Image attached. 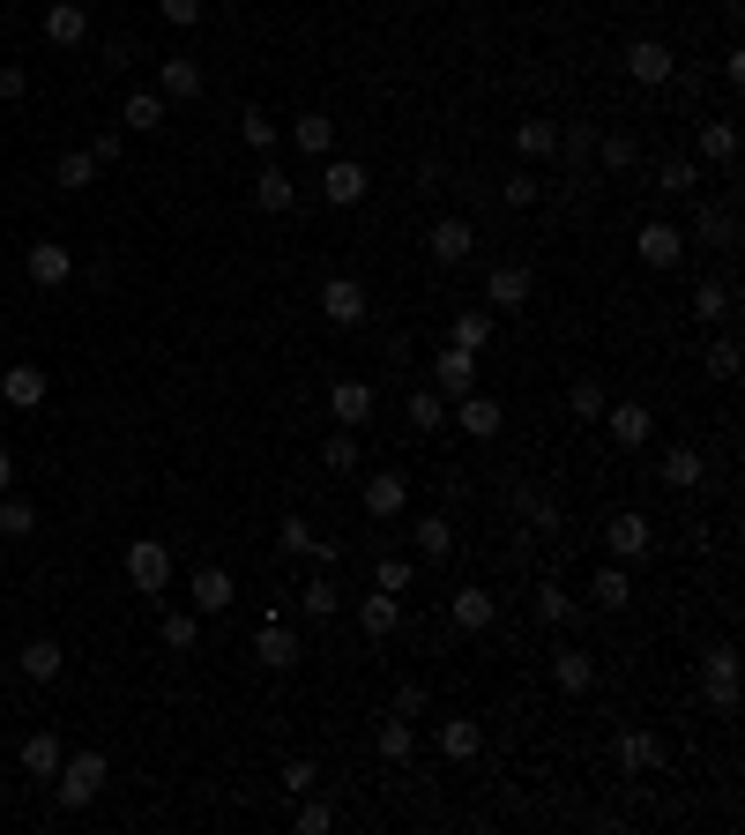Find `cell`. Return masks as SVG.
I'll list each match as a JSON object with an SVG mask.
<instances>
[{"instance_id": "1", "label": "cell", "mask_w": 745, "mask_h": 835, "mask_svg": "<svg viewBox=\"0 0 745 835\" xmlns=\"http://www.w3.org/2000/svg\"><path fill=\"white\" fill-rule=\"evenodd\" d=\"M52 791H60V805H68V813H83L90 798L105 791V753H68V761H60V776H52Z\"/></svg>"}, {"instance_id": "2", "label": "cell", "mask_w": 745, "mask_h": 835, "mask_svg": "<svg viewBox=\"0 0 745 835\" xmlns=\"http://www.w3.org/2000/svg\"><path fill=\"white\" fill-rule=\"evenodd\" d=\"M127 583L142 589V597H165V589H172V552H165V538H134V544H127Z\"/></svg>"}, {"instance_id": "3", "label": "cell", "mask_w": 745, "mask_h": 835, "mask_svg": "<svg viewBox=\"0 0 745 835\" xmlns=\"http://www.w3.org/2000/svg\"><path fill=\"white\" fill-rule=\"evenodd\" d=\"M372 195V172L358 165V157H329V165H321V202L329 209H358Z\"/></svg>"}, {"instance_id": "4", "label": "cell", "mask_w": 745, "mask_h": 835, "mask_svg": "<svg viewBox=\"0 0 745 835\" xmlns=\"http://www.w3.org/2000/svg\"><path fill=\"white\" fill-rule=\"evenodd\" d=\"M626 75L649 83V90H663L671 75H678V60H671V45H663V38H634V45H626Z\"/></svg>"}, {"instance_id": "5", "label": "cell", "mask_w": 745, "mask_h": 835, "mask_svg": "<svg viewBox=\"0 0 745 835\" xmlns=\"http://www.w3.org/2000/svg\"><path fill=\"white\" fill-rule=\"evenodd\" d=\"M23 269H31V284H38V292H60V284L75 277V254L60 247V239H38V247L23 254Z\"/></svg>"}, {"instance_id": "6", "label": "cell", "mask_w": 745, "mask_h": 835, "mask_svg": "<svg viewBox=\"0 0 745 835\" xmlns=\"http://www.w3.org/2000/svg\"><path fill=\"white\" fill-rule=\"evenodd\" d=\"M485 306H493V314H522V306H530V269H522V261H499L493 277H485Z\"/></svg>"}, {"instance_id": "7", "label": "cell", "mask_w": 745, "mask_h": 835, "mask_svg": "<svg viewBox=\"0 0 745 835\" xmlns=\"http://www.w3.org/2000/svg\"><path fill=\"white\" fill-rule=\"evenodd\" d=\"M321 314H329L335 329H358V321H366V284H358V277H329V284H321Z\"/></svg>"}, {"instance_id": "8", "label": "cell", "mask_w": 745, "mask_h": 835, "mask_svg": "<svg viewBox=\"0 0 745 835\" xmlns=\"http://www.w3.org/2000/svg\"><path fill=\"white\" fill-rule=\"evenodd\" d=\"M470 247H477L470 216H440V224H433V239H425V254H433L440 269H462V261H470Z\"/></svg>"}, {"instance_id": "9", "label": "cell", "mask_w": 745, "mask_h": 835, "mask_svg": "<svg viewBox=\"0 0 745 835\" xmlns=\"http://www.w3.org/2000/svg\"><path fill=\"white\" fill-rule=\"evenodd\" d=\"M604 544H612V560H649V544H657V530H649V515H612L604 522Z\"/></svg>"}, {"instance_id": "10", "label": "cell", "mask_w": 745, "mask_h": 835, "mask_svg": "<svg viewBox=\"0 0 745 835\" xmlns=\"http://www.w3.org/2000/svg\"><path fill=\"white\" fill-rule=\"evenodd\" d=\"M433 388H440V396H470V388H477V351L448 343V351L433 358Z\"/></svg>"}, {"instance_id": "11", "label": "cell", "mask_w": 745, "mask_h": 835, "mask_svg": "<svg viewBox=\"0 0 745 835\" xmlns=\"http://www.w3.org/2000/svg\"><path fill=\"white\" fill-rule=\"evenodd\" d=\"M90 38V15L75 0H45V45H60V52H75Z\"/></svg>"}, {"instance_id": "12", "label": "cell", "mask_w": 745, "mask_h": 835, "mask_svg": "<svg viewBox=\"0 0 745 835\" xmlns=\"http://www.w3.org/2000/svg\"><path fill=\"white\" fill-rule=\"evenodd\" d=\"M403 501H411V478H403V470L366 478V515H372V522H395V515H403Z\"/></svg>"}, {"instance_id": "13", "label": "cell", "mask_w": 745, "mask_h": 835, "mask_svg": "<svg viewBox=\"0 0 745 835\" xmlns=\"http://www.w3.org/2000/svg\"><path fill=\"white\" fill-rule=\"evenodd\" d=\"M157 97H172V105H194V97H202V68H194L187 52L157 60Z\"/></svg>"}, {"instance_id": "14", "label": "cell", "mask_w": 745, "mask_h": 835, "mask_svg": "<svg viewBox=\"0 0 745 835\" xmlns=\"http://www.w3.org/2000/svg\"><path fill=\"white\" fill-rule=\"evenodd\" d=\"M253 657H261V665H269V671H291V665H298V657H306V649H298V634H291V626H284V612H276V620H269V626H261V634H253Z\"/></svg>"}, {"instance_id": "15", "label": "cell", "mask_w": 745, "mask_h": 835, "mask_svg": "<svg viewBox=\"0 0 745 835\" xmlns=\"http://www.w3.org/2000/svg\"><path fill=\"white\" fill-rule=\"evenodd\" d=\"M604 433H612L619 448H641V440L657 433V418H649V403H604Z\"/></svg>"}, {"instance_id": "16", "label": "cell", "mask_w": 745, "mask_h": 835, "mask_svg": "<svg viewBox=\"0 0 745 835\" xmlns=\"http://www.w3.org/2000/svg\"><path fill=\"white\" fill-rule=\"evenodd\" d=\"M678 254H686V232L663 224V216H649V224H641V261H649V269H678Z\"/></svg>"}, {"instance_id": "17", "label": "cell", "mask_w": 745, "mask_h": 835, "mask_svg": "<svg viewBox=\"0 0 745 835\" xmlns=\"http://www.w3.org/2000/svg\"><path fill=\"white\" fill-rule=\"evenodd\" d=\"M253 209H261V216H291V209H298V187L284 179V165L253 172Z\"/></svg>"}, {"instance_id": "18", "label": "cell", "mask_w": 745, "mask_h": 835, "mask_svg": "<svg viewBox=\"0 0 745 835\" xmlns=\"http://www.w3.org/2000/svg\"><path fill=\"white\" fill-rule=\"evenodd\" d=\"M358 626H366L372 642H380V634H395V626H403V597H395V589H372V597H358Z\"/></svg>"}, {"instance_id": "19", "label": "cell", "mask_w": 745, "mask_h": 835, "mask_svg": "<svg viewBox=\"0 0 745 835\" xmlns=\"http://www.w3.org/2000/svg\"><path fill=\"white\" fill-rule=\"evenodd\" d=\"M456 425L470 433V440H493V433H499V403L470 388V396H456Z\"/></svg>"}, {"instance_id": "20", "label": "cell", "mask_w": 745, "mask_h": 835, "mask_svg": "<svg viewBox=\"0 0 745 835\" xmlns=\"http://www.w3.org/2000/svg\"><path fill=\"white\" fill-rule=\"evenodd\" d=\"M0 396H8L15 411H38L45 403V366H8V374H0Z\"/></svg>"}, {"instance_id": "21", "label": "cell", "mask_w": 745, "mask_h": 835, "mask_svg": "<svg viewBox=\"0 0 745 835\" xmlns=\"http://www.w3.org/2000/svg\"><path fill=\"white\" fill-rule=\"evenodd\" d=\"M619 768H626V776H657L663 746L649 739V731H619Z\"/></svg>"}, {"instance_id": "22", "label": "cell", "mask_w": 745, "mask_h": 835, "mask_svg": "<svg viewBox=\"0 0 745 835\" xmlns=\"http://www.w3.org/2000/svg\"><path fill=\"white\" fill-rule=\"evenodd\" d=\"M493 597H485V589H456V604H448V620L462 626V634H485V626H493Z\"/></svg>"}, {"instance_id": "23", "label": "cell", "mask_w": 745, "mask_h": 835, "mask_svg": "<svg viewBox=\"0 0 745 835\" xmlns=\"http://www.w3.org/2000/svg\"><path fill=\"white\" fill-rule=\"evenodd\" d=\"M477 746H485L477 716H448V724H440V753H448V761H477Z\"/></svg>"}, {"instance_id": "24", "label": "cell", "mask_w": 745, "mask_h": 835, "mask_svg": "<svg viewBox=\"0 0 745 835\" xmlns=\"http://www.w3.org/2000/svg\"><path fill=\"white\" fill-rule=\"evenodd\" d=\"M708 709H738V671H731V649H716L708 657Z\"/></svg>"}, {"instance_id": "25", "label": "cell", "mask_w": 745, "mask_h": 835, "mask_svg": "<svg viewBox=\"0 0 745 835\" xmlns=\"http://www.w3.org/2000/svg\"><path fill=\"white\" fill-rule=\"evenodd\" d=\"M329 411L343 418V425H366V418H372V388H366V380H335V388H329Z\"/></svg>"}, {"instance_id": "26", "label": "cell", "mask_w": 745, "mask_h": 835, "mask_svg": "<svg viewBox=\"0 0 745 835\" xmlns=\"http://www.w3.org/2000/svg\"><path fill=\"white\" fill-rule=\"evenodd\" d=\"M232 597H239V583H232L224 567H202V575H194V612H232Z\"/></svg>"}, {"instance_id": "27", "label": "cell", "mask_w": 745, "mask_h": 835, "mask_svg": "<svg viewBox=\"0 0 745 835\" xmlns=\"http://www.w3.org/2000/svg\"><path fill=\"white\" fill-rule=\"evenodd\" d=\"M701 478H708L701 448H671V456H663V485H671V493H694Z\"/></svg>"}, {"instance_id": "28", "label": "cell", "mask_w": 745, "mask_h": 835, "mask_svg": "<svg viewBox=\"0 0 745 835\" xmlns=\"http://www.w3.org/2000/svg\"><path fill=\"white\" fill-rule=\"evenodd\" d=\"M552 679H559L567 694H589V686H596V657H581V649H559V657H552Z\"/></svg>"}, {"instance_id": "29", "label": "cell", "mask_w": 745, "mask_h": 835, "mask_svg": "<svg viewBox=\"0 0 745 835\" xmlns=\"http://www.w3.org/2000/svg\"><path fill=\"white\" fill-rule=\"evenodd\" d=\"M60 761H68V746H60L52 731H31V739H23V768H31V776H60Z\"/></svg>"}, {"instance_id": "30", "label": "cell", "mask_w": 745, "mask_h": 835, "mask_svg": "<svg viewBox=\"0 0 745 835\" xmlns=\"http://www.w3.org/2000/svg\"><path fill=\"white\" fill-rule=\"evenodd\" d=\"M120 120L134 127V134H157V127H165V97H157V90H134L120 105Z\"/></svg>"}, {"instance_id": "31", "label": "cell", "mask_w": 745, "mask_h": 835, "mask_svg": "<svg viewBox=\"0 0 745 835\" xmlns=\"http://www.w3.org/2000/svg\"><path fill=\"white\" fill-rule=\"evenodd\" d=\"M515 150H522V157H559V127L552 120H515Z\"/></svg>"}, {"instance_id": "32", "label": "cell", "mask_w": 745, "mask_h": 835, "mask_svg": "<svg viewBox=\"0 0 745 835\" xmlns=\"http://www.w3.org/2000/svg\"><path fill=\"white\" fill-rule=\"evenodd\" d=\"M15 665H23V679H60V665H68V649H60V642H31V649H23V657H15Z\"/></svg>"}, {"instance_id": "33", "label": "cell", "mask_w": 745, "mask_h": 835, "mask_svg": "<svg viewBox=\"0 0 745 835\" xmlns=\"http://www.w3.org/2000/svg\"><path fill=\"white\" fill-rule=\"evenodd\" d=\"M97 157H90V150H68V157H60V165H52V187H68V195H83L90 179H97Z\"/></svg>"}, {"instance_id": "34", "label": "cell", "mask_w": 745, "mask_h": 835, "mask_svg": "<svg viewBox=\"0 0 745 835\" xmlns=\"http://www.w3.org/2000/svg\"><path fill=\"white\" fill-rule=\"evenodd\" d=\"M589 604H604V612H626V604H634V583H626V567H604V575L589 583Z\"/></svg>"}, {"instance_id": "35", "label": "cell", "mask_w": 745, "mask_h": 835, "mask_svg": "<svg viewBox=\"0 0 745 835\" xmlns=\"http://www.w3.org/2000/svg\"><path fill=\"white\" fill-rule=\"evenodd\" d=\"M411 538H417V560H448V552H456V530H448V515H425Z\"/></svg>"}, {"instance_id": "36", "label": "cell", "mask_w": 745, "mask_h": 835, "mask_svg": "<svg viewBox=\"0 0 745 835\" xmlns=\"http://www.w3.org/2000/svg\"><path fill=\"white\" fill-rule=\"evenodd\" d=\"M291 134H298V150H314V157H329V150H335V120H321V113H298Z\"/></svg>"}, {"instance_id": "37", "label": "cell", "mask_w": 745, "mask_h": 835, "mask_svg": "<svg viewBox=\"0 0 745 835\" xmlns=\"http://www.w3.org/2000/svg\"><path fill=\"white\" fill-rule=\"evenodd\" d=\"M448 343H462V351H485V343H493V314H485V306H470V314H456V329H448Z\"/></svg>"}, {"instance_id": "38", "label": "cell", "mask_w": 745, "mask_h": 835, "mask_svg": "<svg viewBox=\"0 0 745 835\" xmlns=\"http://www.w3.org/2000/svg\"><path fill=\"white\" fill-rule=\"evenodd\" d=\"M403 418H411L417 433H433V425H448V396L440 388H417L411 403H403Z\"/></svg>"}, {"instance_id": "39", "label": "cell", "mask_w": 745, "mask_h": 835, "mask_svg": "<svg viewBox=\"0 0 745 835\" xmlns=\"http://www.w3.org/2000/svg\"><path fill=\"white\" fill-rule=\"evenodd\" d=\"M694 239H708V247H738V216H731V209H701V216H694Z\"/></svg>"}, {"instance_id": "40", "label": "cell", "mask_w": 745, "mask_h": 835, "mask_svg": "<svg viewBox=\"0 0 745 835\" xmlns=\"http://www.w3.org/2000/svg\"><path fill=\"white\" fill-rule=\"evenodd\" d=\"M372 746H380V761H411V753H417V739H411V716H388Z\"/></svg>"}, {"instance_id": "41", "label": "cell", "mask_w": 745, "mask_h": 835, "mask_svg": "<svg viewBox=\"0 0 745 835\" xmlns=\"http://www.w3.org/2000/svg\"><path fill=\"white\" fill-rule=\"evenodd\" d=\"M701 157H708V165H731V157H738V134H731V120H701Z\"/></svg>"}, {"instance_id": "42", "label": "cell", "mask_w": 745, "mask_h": 835, "mask_svg": "<svg viewBox=\"0 0 745 835\" xmlns=\"http://www.w3.org/2000/svg\"><path fill=\"white\" fill-rule=\"evenodd\" d=\"M38 530V507L15 501V493H0V538H31Z\"/></svg>"}, {"instance_id": "43", "label": "cell", "mask_w": 745, "mask_h": 835, "mask_svg": "<svg viewBox=\"0 0 745 835\" xmlns=\"http://www.w3.org/2000/svg\"><path fill=\"white\" fill-rule=\"evenodd\" d=\"M657 187L663 195H694V187H701V165H694V157H671V165L657 172Z\"/></svg>"}, {"instance_id": "44", "label": "cell", "mask_w": 745, "mask_h": 835, "mask_svg": "<svg viewBox=\"0 0 745 835\" xmlns=\"http://www.w3.org/2000/svg\"><path fill=\"white\" fill-rule=\"evenodd\" d=\"M298 604H306V620H335V604H343V597H335V583H329V575H314Z\"/></svg>"}, {"instance_id": "45", "label": "cell", "mask_w": 745, "mask_h": 835, "mask_svg": "<svg viewBox=\"0 0 745 835\" xmlns=\"http://www.w3.org/2000/svg\"><path fill=\"white\" fill-rule=\"evenodd\" d=\"M701 358H708V374H716V380H738V336H716Z\"/></svg>"}, {"instance_id": "46", "label": "cell", "mask_w": 745, "mask_h": 835, "mask_svg": "<svg viewBox=\"0 0 745 835\" xmlns=\"http://www.w3.org/2000/svg\"><path fill=\"white\" fill-rule=\"evenodd\" d=\"M537 620H544V626L575 620V597H567V589H559V583H544V589H537Z\"/></svg>"}, {"instance_id": "47", "label": "cell", "mask_w": 745, "mask_h": 835, "mask_svg": "<svg viewBox=\"0 0 745 835\" xmlns=\"http://www.w3.org/2000/svg\"><path fill=\"white\" fill-rule=\"evenodd\" d=\"M694 314H701V321H723V314H731V284H723V277L701 284V292H694Z\"/></svg>"}, {"instance_id": "48", "label": "cell", "mask_w": 745, "mask_h": 835, "mask_svg": "<svg viewBox=\"0 0 745 835\" xmlns=\"http://www.w3.org/2000/svg\"><path fill=\"white\" fill-rule=\"evenodd\" d=\"M321 462H329V470H343V478L358 470V440H351V425H343V433H329V448H321Z\"/></svg>"}, {"instance_id": "49", "label": "cell", "mask_w": 745, "mask_h": 835, "mask_svg": "<svg viewBox=\"0 0 745 835\" xmlns=\"http://www.w3.org/2000/svg\"><path fill=\"white\" fill-rule=\"evenodd\" d=\"M515 507H522V515H530V522H537V530H559V507L544 501V493H530V485H522V493H515Z\"/></svg>"}, {"instance_id": "50", "label": "cell", "mask_w": 745, "mask_h": 835, "mask_svg": "<svg viewBox=\"0 0 745 835\" xmlns=\"http://www.w3.org/2000/svg\"><path fill=\"white\" fill-rule=\"evenodd\" d=\"M567 403H575V418H604V403H612V396H604L596 380H575V396H567Z\"/></svg>"}, {"instance_id": "51", "label": "cell", "mask_w": 745, "mask_h": 835, "mask_svg": "<svg viewBox=\"0 0 745 835\" xmlns=\"http://www.w3.org/2000/svg\"><path fill=\"white\" fill-rule=\"evenodd\" d=\"M194 634H202L194 612H165V642H172V649H194Z\"/></svg>"}, {"instance_id": "52", "label": "cell", "mask_w": 745, "mask_h": 835, "mask_svg": "<svg viewBox=\"0 0 745 835\" xmlns=\"http://www.w3.org/2000/svg\"><path fill=\"white\" fill-rule=\"evenodd\" d=\"M329 821H335L329 805H321V798H306V805H298V821H291V828H298V835H329Z\"/></svg>"}, {"instance_id": "53", "label": "cell", "mask_w": 745, "mask_h": 835, "mask_svg": "<svg viewBox=\"0 0 745 835\" xmlns=\"http://www.w3.org/2000/svg\"><path fill=\"white\" fill-rule=\"evenodd\" d=\"M314 784H321V768H314V761H284V791L291 798H306Z\"/></svg>"}, {"instance_id": "54", "label": "cell", "mask_w": 745, "mask_h": 835, "mask_svg": "<svg viewBox=\"0 0 745 835\" xmlns=\"http://www.w3.org/2000/svg\"><path fill=\"white\" fill-rule=\"evenodd\" d=\"M90 157H97V165H120V157H127V134H120V127H105V134L90 142Z\"/></svg>"}, {"instance_id": "55", "label": "cell", "mask_w": 745, "mask_h": 835, "mask_svg": "<svg viewBox=\"0 0 745 835\" xmlns=\"http://www.w3.org/2000/svg\"><path fill=\"white\" fill-rule=\"evenodd\" d=\"M380 589H395V597H411V560H380V575H372Z\"/></svg>"}, {"instance_id": "56", "label": "cell", "mask_w": 745, "mask_h": 835, "mask_svg": "<svg viewBox=\"0 0 745 835\" xmlns=\"http://www.w3.org/2000/svg\"><path fill=\"white\" fill-rule=\"evenodd\" d=\"M596 150H604V165H612V172H634V142H626V134H604Z\"/></svg>"}, {"instance_id": "57", "label": "cell", "mask_w": 745, "mask_h": 835, "mask_svg": "<svg viewBox=\"0 0 745 835\" xmlns=\"http://www.w3.org/2000/svg\"><path fill=\"white\" fill-rule=\"evenodd\" d=\"M239 127H247V142H253V150H276V120H269V113H247Z\"/></svg>"}, {"instance_id": "58", "label": "cell", "mask_w": 745, "mask_h": 835, "mask_svg": "<svg viewBox=\"0 0 745 835\" xmlns=\"http://www.w3.org/2000/svg\"><path fill=\"white\" fill-rule=\"evenodd\" d=\"M284 552H314V522L306 515H284Z\"/></svg>"}, {"instance_id": "59", "label": "cell", "mask_w": 745, "mask_h": 835, "mask_svg": "<svg viewBox=\"0 0 745 835\" xmlns=\"http://www.w3.org/2000/svg\"><path fill=\"white\" fill-rule=\"evenodd\" d=\"M157 8H165V23H179V31L202 23V0H157Z\"/></svg>"}, {"instance_id": "60", "label": "cell", "mask_w": 745, "mask_h": 835, "mask_svg": "<svg viewBox=\"0 0 745 835\" xmlns=\"http://www.w3.org/2000/svg\"><path fill=\"white\" fill-rule=\"evenodd\" d=\"M537 195H544V187H537V179H530V172H522V179H507V202H515V209H530V202H537Z\"/></svg>"}, {"instance_id": "61", "label": "cell", "mask_w": 745, "mask_h": 835, "mask_svg": "<svg viewBox=\"0 0 745 835\" xmlns=\"http://www.w3.org/2000/svg\"><path fill=\"white\" fill-rule=\"evenodd\" d=\"M23 90H31V75H23V68H0V97H8V105H15Z\"/></svg>"}, {"instance_id": "62", "label": "cell", "mask_w": 745, "mask_h": 835, "mask_svg": "<svg viewBox=\"0 0 745 835\" xmlns=\"http://www.w3.org/2000/svg\"><path fill=\"white\" fill-rule=\"evenodd\" d=\"M8 485H15V456L0 448V493H8Z\"/></svg>"}]
</instances>
